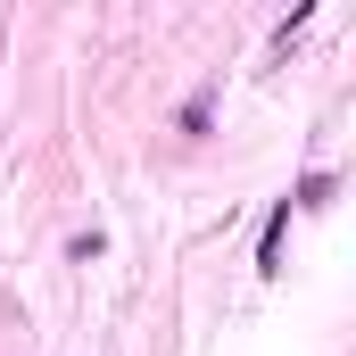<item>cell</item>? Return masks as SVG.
Listing matches in <instances>:
<instances>
[{
    "mask_svg": "<svg viewBox=\"0 0 356 356\" xmlns=\"http://www.w3.org/2000/svg\"><path fill=\"white\" fill-rule=\"evenodd\" d=\"M282 232H290V199H282V207H273V224H266V249H257V266H282Z\"/></svg>",
    "mask_w": 356,
    "mask_h": 356,
    "instance_id": "6da1fadb",
    "label": "cell"
}]
</instances>
